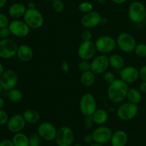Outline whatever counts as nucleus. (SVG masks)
<instances>
[{"label":"nucleus","mask_w":146,"mask_h":146,"mask_svg":"<svg viewBox=\"0 0 146 146\" xmlns=\"http://www.w3.org/2000/svg\"><path fill=\"white\" fill-rule=\"evenodd\" d=\"M128 89L129 86L127 83L121 78H116L108 86L107 90L108 98L114 104L122 103L126 98Z\"/></svg>","instance_id":"nucleus-1"},{"label":"nucleus","mask_w":146,"mask_h":146,"mask_svg":"<svg viewBox=\"0 0 146 146\" xmlns=\"http://www.w3.org/2000/svg\"><path fill=\"white\" fill-rule=\"evenodd\" d=\"M130 20L135 24H140L146 18V8L141 1H135L130 4L128 9Z\"/></svg>","instance_id":"nucleus-2"},{"label":"nucleus","mask_w":146,"mask_h":146,"mask_svg":"<svg viewBox=\"0 0 146 146\" xmlns=\"http://www.w3.org/2000/svg\"><path fill=\"white\" fill-rule=\"evenodd\" d=\"M24 21L28 24L30 29H38L43 26L44 18L39 10L36 9H27L24 16Z\"/></svg>","instance_id":"nucleus-3"},{"label":"nucleus","mask_w":146,"mask_h":146,"mask_svg":"<svg viewBox=\"0 0 146 146\" xmlns=\"http://www.w3.org/2000/svg\"><path fill=\"white\" fill-rule=\"evenodd\" d=\"M117 46L124 53L133 52L136 46V40L133 35L127 32L121 33L116 38Z\"/></svg>","instance_id":"nucleus-4"},{"label":"nucleus","mask_w":146,"mask_h":146,"mask_svg":"<svg viewBox=\"0 0 146 146\" xmlns=\"http://www.w3.org/2000/svg\"><path fill=\"white\" fill-rule=\"evenodd\" d=\"M138 105L129 101L120 106L116 111L118 118L123 121H129L134 119L138 115Z\"/></svg>","instance_id":"nucleus-5"},{"label":"nucleus","mask_w":146,"mask_h":146,"mask_svg":"<svg viewBox=\"0 0 146 146\" xmlns=\"http://www.w3.org/2000/svg\"><path fill=\"white\" fill-rule=\"evenodd\" d=\"M79 109L81 113L86 115H92L97 109V102L94 96L91 93H86L81 96L79 102Z\"/></svg>","instance_id":"nucleus-6"},{"label":"nucleus","mask_w":146,"mask_h":146,"mask_svg":"<svg viewBox=\"0 0 146 146\" xmlns=\"http://www.w3.org/2000/svg\"><path fill=\"white\" fill-rule=\"evenodd\" d=\"M94 43L97 51L105 55L113 52L117 46L116 40L111 36L107 35L101 36Z\"/></svg>","instance_id":"nucleus-7"},{"label":"nucleus","mask_w":146,"mask_h":146,"mask_svg":"<svg viewBox=\"0 0 146 146\" xmlns=\"http://www.w3.org/2000/svg\"><path fill=\"white\" fill-rule=\"evenodd\" d=\"M74 141V131L69 127L62 126L57 130L55 141L58 146H71Z\"/></svg>","instance_id":"nucleus-8"},{"label":"nucleus","mask_w":146,"mask_h":146,"mask_svg":"<svg viewBox=\"0 0 146 146\" xmlns=\"http://www.w3.org/2000/svg\"><path fill=\"white\" fill-rule=\"evenodd\" d=\"M18 46L17 43L10 38L0 40V58L9 59L17 55Z\"/></svg>","instance_id":"nucleus-9"},{"label":"nucleus","mask_w":146,"mask_h":146,"mask_svg":"<svg viewBox=\"0 0 146 146\" xmlns=\"http://www.w3.org/2000/svg\"><path fill=\"white\" fill-rule=\"evenodd\" d=\"M18 82V75L14 70L8 69L4 71L0 76V85L3 90L9 91L15 88Z\"/></svg>","instance_id":"nucleus-10"},{"label":"nucleus","mask_w":146,"mask_h":146,"mask_svg":"<svg viewBox=\"0 0 146 146\" xmlns=\"http://www.w3.org/2000/svg\"><path fill=\"white\" fill-rule=\"evenodd\" d=\"M91 70L96 75L104 74L108 71L109 64V58L105 54H101L96 56L91 62Z\"/></svg>","instance_id":"nucleus-11"},{"label":"nucleus","mask_w":146,"mask_h":146,"mask_svg":"<svg viewBox=\"0 0 146 146\" xmlns=\"http://www.w3.org/2000/svg\"><path fill=\"white\" fill-rule=\"evenodd\" d=\"M57 130L51 123L46 121L39 124L37 128V133L41 139L46 141H54L56 136Z\"/></svg>","instance_id":"nucleus-12"},{"label":"nucleus","mask_w":146,"mask_h":146,"mask_svg":"<svg viewBox=\"0 0 146 146\" xmlns=\"http://www.w3.org/2000/svg\"><path fill=\"white\" fill-rule=\"evenodd\" d=\"M11 34L19 38H24L29 34L30 27L24 21L15 19L11 21L9 25Z\"/></svg>","instance_id":"nucleus-13"},{"label":"nucleus","mask_w":146,"mask_h":146,"mask_svg":"<svg viewBox=\"0 0 146 146\" xmlns=\"http://www.w3.org/2000/svg\"><path fill=\"white\" fill-rule=\"evenodd\" d=\"M95 43L92 41H82L78 48V56L81 60H91L96 54Z\"/></svg>","instance_id":"nucleus-14"},{"label":"nucleus","mask_w":146,"mask_h":146,"mask_svg":"<svg viewBox=\"0 0 146 146\" xmlns=\"http://www.w3.org/2000/svg\"><path fill=\"white\" fill-rule=\"evenodd\" d=\"M94 142L97 143L106 144L110 142L113 132L110 128L104 125H99L92 133Z\"/></svg>","instance_id":"nucleus-15"},{"label":"nucleus","mask_w":146,"mask_h":146,"mask_svg":"<svg viewBox=\"0 0 146 146\" xmlns=\"http://www.w3.org/2000/svg\"><path fill=\"white\" fill-rule=\"evenodd\" d=\"M103 17L98 12L95 11H92L87 14H84L81 19V25L85 29L94 28L101 24V20Z\"/></svg>","instance_id":"nucleus-16"},{"label":"nucleus","mask_w":146,"mask_h":146,"mask_svg":"<svg viewBox=\"0 0 146 146\" xmlns=\"http://www.w3.org/2000/svg\"><path fill=\"white\" fill-rule=\"evenodd\" d=\"M120 78L128 84L135 82L139 78V70L133 66H125L120 70Z\"/></svg>","instance_id":"nucleus-17"},{"label":"nucleus","mask_w":146,"mask_h":146,"mask_svg":"<svg viewBox=\"0 0 146 146\" xmlns=\"http://www.w3.org/2000/svg\"><path fill=\"white\" fill-rule=\"evenodd\" d=\"M26 121L23 115L15 114L9 119L7 128L11 133H17L22 131L26 125Z\"/></svg>","instance_id":"nucleus-18"},{"label":"nucleus","mask_w":146,"mask_h":146,"mask_svg":"<svg viewBox=\"0 0 146 146\" xmlns=\"http://www.w3.org/2000/svg\"><path fill=\"white\" fill-rule=\"evenodd\" d=\"M17 56L19 59L22 62H29L34 57V51L27 44H21L18 47Z\"/></svg>","instance_id":"nucleus-19"},{"label":"nucleus","mask_w":146,"mask_h":146,"mask_svg":"<svg viewBox=\"0 0 146 146\" xmlns=\"http://www.w3.org/2000/svg\"><path fill=\"white\" fill-rule=\"evenodd\" d=\"M110 142L112 146H125L128 143V135L123 130H118L113 133Z\"/></svg>","instance_id":"nucleus-20"},{"label":"nucleus","mask_w":146,"mask_h":146,"mask_svg":"<svg viewBox=\"0 0 146 146\" xmlns=\"http://www.w3.org/2000/svg\"><path fill=\"white\" fill-rule=\"evenodd\" d=\"M27 9V8L24 6V4H21V3H15L10 6L9 8V15L12 18L18 19L21 17H24Z\"/></svg>","instance_id":"nucleus-21"},{"label":"nucleus","mask_w":146,"mask_h":146,"mask_svg":"<svg viewBox=\"0 0 146 146\" xmlns=\"http://www.w3.org/2000/svg\"><path fill=\"white\" fill-rule=\"evenodd\" d=\"M95 124L102 125L105 124L108 120V111L103 108H97L96 111L92 115Z\"/></svg>","instance_id":"nucleus-22"},{"label":"nucleus","mask_w":146,"mask_h":146,"mask_svg":"<svg viewBox=\"0 0 146 146\" xmlns=\"http://www.w3.org/2000/svg\"><path fill=\"white\" fill-rule=\"evenodd\" d=\"M24 119L26 122L30 124L36 123L40 120V114L36 110L33 108H28L24 111L23 113Z\"/></svg>","instance_id":"nucleus-23"},{"label":"nucleus","mask_w":146,"mask_h":146,"mask_svg":"<svg viewBox=\"0 0 146 146\" xmlns=\"http://www.w3.org/2000/svg\"><path fill=\"white\" fill-rule=\"evenodd\" d=\"M109 58L110 66L115 70H121L123 67H125V59L122 56L119 54H113Z\"/></svg>","instance_id":"nucleus-24"},{"label":"nucleus","mask_w":146,"mask_h":146,"mask_svg":"<svg viewBox=\"0 0 146 146\" xmlns=\"http://www.w3.org/2000/svg\"><path fill=\"white\" fill-rule=\"evenodd\" d=\"M81 83L86 87H90L94 84L96 79V75L91 70L83 72L81 76Z\"/></svg>","instance_id":"nucleus-25"},{"label":"nucleus","mask_w":146,"mask_h":146,"mask_svg":"<svg viewBox=\"0 0 146 146\" xmlns=\"http://www.w3.org/2000/svg\"><path fill=\"white\" fill-rule=\"evenodd\" d=\"M126 98L129 102L138 105L142 100V94L140 89L136 88H129L127 93Z\"/></svg>","instance_id":"nucleus-26"},{"label":"nucleus","mask_w":146,"mask_h":146,"mask_svg":"<svg viewBox=\"0 0 146 146\" xmlns=\"http://www.w3.org/2000/svg\"><path fill=\"white\" fill-rule=\"evenodd\" d=\"M12 142L14 146H29V138L21 132L15 133Z\"/></svg>","instance_id":"nucleus-27"},{"label":"nucleus","mask_w":146,"mask_h":146,"mask_svg":"<svg viewBox=\"0 0 146 146\" xmlns=\"http://www.w3.org/2000/svg\"><path fill=\"white\" fill-rule=\"evenodd\" d=\"M8 98L11 102L18 104L22 101L23 94L19 89L14 88L8 91Z\"/></svg>","instance_id":"nucleus-28"},{"label":"nucleus","mask_w":146,"mask_h":146,"mask_svg":"<svg viewBox=\"0 0 146 146\" xmlns=\"http://www.w3.org/2000/svg\"><path fill=\"white\" fill-rule=\"evenodd\" d=\"M78 8L80 11H81L84 14H87V13H89L93 11V9H94V6H93L92 3L90 2V1H85L80 3L78 4Z\"/></svg>","instance_id":"nucleus-29"},{"label":"nucleus","mask_w":146,"mask_h":146,"mask_svg":"<svg viewBox=\"0 0 146 146\" xmlns=\"http://www.w3.org/2000/svg\"><path fill=\"white\" fill-rule=\"evenodd\" d=\"M134 52L141 58H146V44L145 43H141L137 44L135 46Z\"/></svg>","instance_id":"nucleus-30"},{"label":"nucleus","mask_w":146,"mask_h":146,"mask_svg":"<svg viewBox=\"0 0 146 146\" xmlns=\"http://www.w3.org/2000/svg\"><path fill=\"white\" fill-rule=\"evenodd\" d=\"M51 7H52V9L54 10V12L61 13L64 11L65 5H64V3L62 0H55V1H52Z\"/></svg>","instance_id":"nucleus-31"},{"label":"nucleus","mask_w":146,"mask_h":146,"mask_svg":"<svg viewBox=\"0 0 146 146\" xmlns=\"http://www.w3.org/2000/svg\"><path fill=\"white\" fill-rule=\"evenodd\" d=\"M91 62L88 60H81L78 64V68L81 72H86L91 70Z\"/></svg>","instance_id":"nucleus-32"},{"label":"nucleus","mask_w":146,"mask_h":146,"mask_svg":"<svg viewBox=\"0 0 146 146\" xmlns=\"http://www.w3.org/2000/svg\"><path fill=\"white\" fill-rule=\"evenodd\" d=\"M116 79L115 78V76L112 71H106L105 73L104 74V80L106 84H110L114 81Z\"/></svg>","instance_id":"nucleus-33"},{"label":"nucleus","mask_w":146,"mask_h":146,"mask_svg":"<svg viewBox=\"0 0 146 146\" xmlns=\"http://www.w3.org/2000/svg\"><path fill=\"white\" fill-rule=\"evenodd\" d=\"M92 37H93L92 32H91V30L88 29H85L84 30H83L82 32H81V38L83 41H91Z\"/></svg>","instance_id":"nucleus-34"},{"label":"nucleus","mask_w":146,"mask_h":146,"mask_svg":"<svg viewBox=\"0 0 146 146\" xmlns=\"http://www.w3.org/2000/svg\"><path fill=\"white\" fill-rule=\"evenodd\" d=\"M29 146H41V137L38 134H34L30 137Z\"/></svg>","instance_id":"nucleus-35"},{"label":"nucleus","mask_w":146,"mask_h":146,"mask_svg":"<svg viewBox=\"0 0 146 146\" xmlns=\"http://www.w3.org/2000/svg\"><path fill=\"white\" fill-rule=\"evenodd\" d=\"M9 119V115L2 108L0 109V125H4L5 124H7Z\"/></svg>","instance_id":"nucleus-36"},{"label":"nucleus","mask_w":146,"mask_h":146,"mask_svg":"<svg viewBox=\"0 0 146 146\" xmlns=\"http://www.w3.org/2000/svg\"><path fill=\"white\" fill-rule=\"evenodd\" d=\"M9 25V20L7 15L0 13V29L8 27Z\"/></svg>","instance_id":"nucleus-37"},{"label":"nucleus","mask_w":146,"mask_h":146,"mask_svg":"<svg viewBox=\"0 0 146 146\" xmlns=\"http://www.w3.org/2000/svg\"><path fill=\"white\" fill-rule=\"evenodd\" d=\"M84 123L85 127L86 128H88V129H90V128H92L94 124H95V122H94L92 115H86Z\"/></svg>","instance_id":"nucleus-38"},{"label":"nucleus","mask_w":146,"mask_h":146,"mask_svg":"<svg viewBox=\"0 0 146 146\" xmlns=\"http://www.w3.org/2000/svg\"><path fill=\"white\" fill-rule=\"evenodd\" d=\"M10 34H11L9 29V27H5V28L0 29V38H1V39L9 38Z\"/></svg>","instance_id":"nucleus-39"},{"label":"nucleus","mask_w":146,"mask_h":146,"mask_svg":"<svg viewBox=\"0 0 146 146\" xmlns=\"http://www.w3.org/2000/svg\"><path fill=\"white\" fill-rule=\"evenodd\" d=\"M139 78L142 81H146V65L143 66L139 70Z\"/></svg>","instance_id":"nucleus-40"},{"label":"nucleus","mask_w":146,"mask_h":146,"mask_svg":"<svg viewBox=\"0 0 146 146\" xmlns=\"http://www.w3.org/2000/svg\"><path fill=\"white\" fill-rule=\"evenodd\" d=\"M61 69H62V71H64V73H66V74L69 72L70 66L69 64H68L66 61H62V63H61Z\"/></svg>","instance_id":"nucleus-41"},{"label":"nucleus","mask_w":146,"mask_h":146,"mask_svg":"<svg viewBox=\"0 0 146 146\" xmlns=\"http://www.w3.org/2000/svg\"><path fill=\"white\" fill-rule=\"evenodd\" d=\"M84 141L87 144H91L93 142H94V139L92 134H87V135H86L84 138Z\"/></svg>","instance_id":"nucleus-42"},{"label":"nucleus","mask_w":146,"mask_h":146,"mask_svg":"<svg viewBox=\"0 0 146 146\" xmlns=\"http://www.w3.org/2000/svg\"><path fill=\"white\" fill-rule=\"evenodd\" d=\"M0 146H14V143H13L12 141L5 139L0 141Z\"/></svg>","instance_id":"nucleus-43"},{"label":"nucleus","mask_w":146,"mask_h":146,"mask_svg":"<svg viewBox=\"0 0 146 146\" xmlns=\"http://www.w3.org/2000/svg\"><path fill=\"white\" fill-rule=\"evenodd\" d=\"M140 91H141V93H143V94H146V81H142L140 84L139 86Z\"/></svg>","instance_id":"nucleus-44"},{"label":"nucleus","mask_w":146,"mask_h":146,"mask_svg":"<svg viewBox=\"0 0 146 146\" xmlns=\"http://www.w3.org/2000/svg\"><path fill=\"white\" fill-rule=\"evenodd\" d=\"M36 4L34 2V1H30V2L28 3L27 4V9H36Z\"/></svg>","instance_id":"nucleus-45"},{"label":"nucleus","mask_w":146,"mask_h":146,"mask_svg":"<svg viewBox=\"0 0 146 146\" xmlns=\"http://www.w3.org/2000/svg\"><path fill=\"white\" fill-rule=\"evenodd\" d=\"M115 4H123L126 2L128 0H111Z\"/></svg>","instance_id":"nucleus-46"},{"label":"nucleus","mask_w":146,"mask_h":146,"mask_svg":"<svg viewBox=\"0 0 146 146\" xmlns=\"http://www.w3.org/2000/svg\"><path fill=\"white\" fill-rule=\"evenodd\" d=\"M7 0H0V9L4 7L7 4Z\"/></svg>","instance_id":"nucleus-47"},{"label":"nucleus","mask_w":146,"mask_h":146,"mask_svg":"<svg viewBox=\"0 0 146 146\" xmlns=\"http://www.w3.org/2000/svg\"><path fill=\"white\" fill-rule=\"evenodd\" d=\"M4 99H3L2 98H1V97H0V109H1V108H3V107H4Z\"/></svg>","instance_id":"nucleus-48"},{"label":"nucleus","mask_w":146,"mask_h":146,"mask_svg":"<svg viewBox=\"0 0 146 146\" xmlns=\"http://www.w3.org/2000/svg\"><path fill=\"white\" fill-rule=\"evenodd\" d=\"M4 66H3V65L2 64H1V63H0V76L1 75V74H2V73L4 72Z\"/></svg>","instance_id":"nucleus-49"},{"label":"nucleus","mask_w":146,"mask_h":146,"mask_svg":"<svg viewBox=\"0 0 146 146\" xmlns=\"http://www.w3.org/2000/svg\"><path fill=\"white\" fill-rule=\"evenodd\" d=\"M108 23V19L106 18H102V20H101V24H106Z\"/></svg>","instance_id":"nucleus-50"},{"label":"nucleus","mask_w":146,"mask_h":146,"mask_svg":"<svg viewBox=\"0 0 146 146\" xmlns=\"http://www.w3.org/2000/svg\"><path fill=\"white\" fill-rule=\"evenodd\" d=\"M97 1L99 4H104L106 2V0H97Z\"/></svg>","instance_id":"nucleus-51"},{"label":"nucleus","mask_w":146,"mask_h":146,"mask_svg":"<svg viewBox=\"0 0 146 146\" xmlns=\"http://www.w3.org/2000/svg\"><path fill=\"white\" fill-rule=\"evenodd\" d=\"M90 146H105V145H104V144L97 143H94V144H91Z\"/></svg>","instance_id":"nucleus-52"},{"label":"nucleus","mask_w":146,"mask_h":146,"mask_svg":"<svg viewBox=\"0 0 146 146\" xmlns=\"http://www.w3.org/2000/svg\"><path fill=\"white\" fill-rule=\"evenodd\" d=\"M2 89L3 88H1V85H0V94H1V91H2Z\"/></svg>","instance_id":"nucleus-53"},{"label":"nucleus","mask_w":146,"mask_h":146,"mask_svg":"<svg viewBox=\"0 0 146 146\" xmlns=\"http://www.w3.org/2000/svg\"><path fill=\"white\" fill-rule=\"evenodd\" d=\"M73 146H83V145H81V144H76V145H74Z\"/></svg>","instance_id":"nucleus-54"},{"label":"nucleus","mask_w":146,"mask_h":146,"mask_svg":"<svg viewBox=\"0 0 146 146\" xmlns=\"http://www.w3.org/2000/svg\"><path fill=\"white\" fill-rule=\"evenodd\" d=\"M47 1H51V2H52V1H55V0H47Z\"/></svg>","instance_id":"nucleus-55"}]
</instances>
